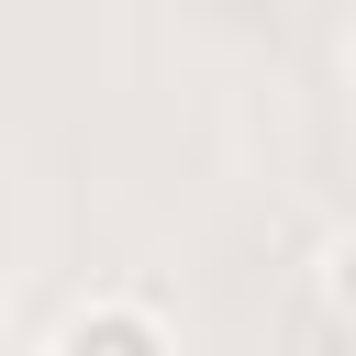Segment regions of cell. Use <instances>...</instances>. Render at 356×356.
I'll list each match as a JSON object with an SVG mask.
<instances>
[{
  "mask_svg": "<svg viewBox=\"0 0 356 356\" xmlns=\"http://www.w3.org/2000/svg\"><path fill=\"white\" fill-rule=\"evenodd\" d=\"M345 89H356V56H345Z\"/></svg>",
  "mask_w": 356,
  "mask_h": 356,
  "instance_id": "3",
  "label": "cell"
},
{
  "mask_svg": "<svg viewBox=\"0 0 356 356\" xmlns=\"http://www.w3.org/2000/svg\"><path fill=\"white\" fill-rule=\"evenodd\" d=\"M44 356H178V323L156 300H134V289H89V300L56 312Z\"/></svg>",
  "mask_w": 356,
  "mask_h": 356,
  "instance_id": "1",
  "label": "cell"
},
{
  "mask_svg": "<svg viewBox=\"0 0 356 356\" xmlns=\"http://www.w3.org/2000/svg\"><path fill=\"white\" fill-rule=\"evenodd\" d=\"M323 312H334V323L356 334V222H345V234L323 245Z\"/></svg>",
  "mask_w": 356,
  "mask_h": 356,
  "instance_id": "2",
  "label": "cell"
}]
</instances>
